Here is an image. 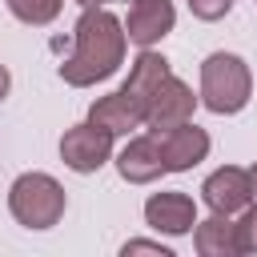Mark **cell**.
I'll use <instances>...</instances> for the list:
<instances>
[{
	"mask_svg": "<svg viewBox=\"0 0 257 257\" xmlns=\"http://www.w3.org/2000/svg\"><path fill=\"white\" fill-rule=\"evenodd\" d=\"M185 4H189V12H193L197 20H205V24L229 16V8H233V0H185Z\"/></svg>",
	"mask_w": 257,
	"mask_h": 257,
	"instance_id": "2e32d148",
	"label": "cell"
},
{
	"mask_svg": "<svg viewBox=\"0 0 257 257\" xmlns=\"http://www.w3.org/2000/svg\"><path fill=\"white\" fill-rule=\"evenodd\" d=\"M4 4L20 24H32V28L52 24L60 16V8H64V0H4Z\"/></svg>",
	"mask_w": 257,
	"mask_h": 257,
	"instance_id": "5bb4252c",
	"label": "cell"
},
{
	"mask_svg": "<svg viewBox=\"0 0 257 257\" xmlns=\"http://www.w3.org/2000/svg\"><path fill=\"white\" fill-rule=\"evenodd\" d=\"M116 173H120V181H128V185H153L157 177H165L169 169H165V161H161L157 137H153V133L133 137V141L116 153Z\"/></svg>",
	"mask_w": 257,
	"mask_h": 257,
	"instance_id": "30bf717a",
	"label": "cell"
},
{
	"mask_svg": "<svg viewBox=\"0 0 257 257\" xmlns=\"http://www.w3.org/2000/svg\"><path fill=\"white\" fill-rule=\"evenodd\" d=\"M133 253H157V257H173V249L169 245H161V241H124L120 245V257H133Z\"/></svg>",
	"mask_w": 257,
	"mask_h": 257,
	"instance_id": "e0dca14e",
	"label": "cell"
},
{
	"mask_svg": "<svg viewBox=\"0 0 257 257\" xmlns=\"http://www.w3.org/2000/svg\"><path fill=\"white\" fill-rule=\"evenodd\" d=\"M249 185H253V201H257V161L249 165Z\"/></svg>",
	"mask_w": 257,
	"mask_h": 257,
	"instance_id": "d6986e66",
	"label": "cell"
},
{
	"mask_svg": "<svg viewBox=\"0 0 257 257\" xmlns=\"http://www.w3.org/2000/svg\"><path fill=\"white\" fill-rule=\"evenodd\" d=\"M64 205H68V197H64L60 181L48 173H20L8 189V213L16 217V225H24L32 233L60 225Z\"/></svg>",
	"mask_w": 257,
	"mask_h": 257,
	"instance_id": "3957f363",
	"label": "cell"
},
{
	"mask_svg": "<svg viewBox=\"0 0 257 257\" xmlns=\"http://www.w3.org/2000/svg\"><path fill=\"white\" fill-rule=\"evenodd\" d=\"M157 137V145H161V161H165V169L169 173H189L193 165H201L205 157H209V133L205 128H197L193 120H185V124H173V128H161V133H153Z\"/></svg>",
	"mask_w": 257,
	"mask_h": 257,
	"instance_id": "8992f818",
	"label": "cell"
},
{
	"mask_svg": "<svg viewBox=\"0 0 257 257\" xmlns=\"http://www.w3.org/2000/svg\"><path fill=\"white\" fill-rule=\"evenodd\" d=\"M80 8H104V4H112V0H76Z\"/></svg>",
	"mask_w": 257,
	"mask_h": 257,
	"instance_id": "ffe728a7",
	"label": "cell"
},
{
	"mask_svg": "<svg viewBox=\"0 0 257 257\" xmlns=\"http://www.w3.org/2000/svg\"><path fill=\"white\" fill-rule=\"evenodd\" d=\"M173 24H177L173 0H133L124 16V36L137 48H153L173 32Z\"/></svg>",
	"mask_w": 257,
	"mask_h": 257,
	"instance_id": "52a82bcc",
	"label": "cell"
},
{
	"mask_svg": "<svg viewBox=\"0 0 257 257\" xmlns=\"http://www.w3.org/2000/svg\"><path fill=\"white\" fill-rule=\"evenodd\" d=\"M8 88H12V76H8V68H4V64H0V100H4V96H8Z\"/></svg>",
	"mask_w": 257,
	"mask_h": 257,
	"instance_id": "ac0fdd59",
	"label": "cell"
},
{
	"mask_svg": "<svg viewBox=\"0 0 257 257\" xmlns=\"http://www.w3.org/2000/svg\"><path fill=\"white\" fill-rule=\"evenodd\" d=\"M201 104L217 116H233L253 96V72L237 52H209L201 60Z\"/></svg>",
	"mask_w": 257,
	"mask_h": 257,
	"instance_id": "7a4b0ae2",
	"label": "cell"
},
{
	"mask_svg": "<svg viewBox=\"0 0 257 257\" xmlns=\"http://www.w3.org/2000/svg\"><path fill=\"white\" fill-rule=\"evenodd\" d=\"M124 20H116L108 8H84L72 28V52L60 60V80L72 88L100 84L124 64Z\"/></svg>",
	"mask_w": 257,
	"mask_h": 257,
	"instance_id": "6da1fadb",
	"label": "cell"
},
{
	"mask_svg": "<svg viewBox=\"0 0 257 257\" xmlns=\"http://www.w3.org/2000/svg\"><path fill=\"white\" fill-rule=\"evenodd\" d=\"M145 225L165 237H185L197 225V205L189 193H153L145 201Z\"/></svg>",
	"mask_w": 257,
	"mask_h": 257,
	"instance_id": "9c48e42d",
	"label": "cell"
},
{
	"mask_svg": "<svg viewBox=\"0 0 257 257\" xmlns=\"http://www.w3.org/2000/svg\"><path fill=\"white\" fill-rule=\"evenodd\" d=\"M237 245H241V253H257V205L253 201L237 217Z\"/></svg>",
	"mask_w": 257,
	"mask_h": 257,
	"instance_id": "9a60e30c",
	"label": "cell"
},
{
	"mask_svg": "<svg viewBox=\"0 0 257 257\" xmlns=\"http://www.w3.org/2000/svg\"><path fill=\"white\" fill-rule=\"evenodd\" d=\"M165 76H173V68H169V60L161 56V52H153V48H141V56L133 60V68H128V80L120 84L141 108H149V100H153V92L161 88V80Z\"/></svg>",
	"mask_w": 257,
	"mask_h": 257,
	"instance_id": "4fadbf2b",
	"label": "cell"
},
{
	"mask_svg": "<svg viewBox=\"0 0 257 257\" xmlns=\"http://www.w3.org/2000/svg\"><path fill=\"white\" fill-rule=\"evenodd\" d=\"M197 104H201V96H193V88L181 76H165L161 88L153 92L149 108H145V128L149 133H161V128L185 124V120H193V108Z\"/></svg>",
	"mask_w": 257,
	"mask_h": 257,
	"instance_id": "5b68a950",
	"label": "cell"
},
{
	"mask_svg": "<svg viewBox=\"0 0 257 257\" xmlns=\"http://www.w3.org/2000/svg\"><path fill=\"white\" fill-rule=\"evenodd\" d=\"M108 157H112V133L108 128H100L92 120H80V124L64 128V137H60V161L72 173L88 177V173L104 169Z\"/></svg>",
	"mask_w": 257,
	"mask_h": 257,
	"instance_id": "277c9868",
	"label": "cell"
},
{
	"mask_svg": "<svg viewBox=\"0 0 257 257\" xmlns=\"http://www.w3.org/2000/svg\"><path fill=\"white\" fill-rule=\"evenodd\" d=\"M88 120H92V124H100V128H108L112 137H128V133L145 128V108H141L124 88H116V92H108V96H96V100H92Z\"/></svg>",
	"mask_w": 257,
	"mask_h": 257,
	"instance_id": "8fae6325",
	"label": "cell"
},
{
	"mask_svg": "<svg viewBox=\"0 0 257 257\" xmlns=\"http://www.w3.org/2000/svg\"><path fill=\"white\" fill-rule=\"evenodd\" d=\"M201 201L209 205V213H241L253 201V185H249V169L241 165H221L217 173L205 177L201 185Z\"/></svg>",
	"mask_w": 257,
	"mask_h": 257,
	"instance_id": "ba28073f",
	"label": "cell"
},
{
	"mask_svg": "<svg viewBox=\"0 0 257 257\" xmlns=\"http://www.w3.org/2000/svg\"><path fill=\"white\" fill-rule=\"evenodd\" d=\"M193 249L201 257H241L237 245V221L229 213H213L193 225Z\"/></svg>",
	"mask_w": 257,
	"mask_h": 257,
	"instance_id": "7c38bea8",
	"label": "cell"
}]
</instances>
